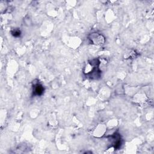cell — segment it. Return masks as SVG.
Segmentation results:
<instances>
[{
	"instance_id": "1",
	"label": "cell",
	"mask_w": 154,
	"mask_h": 154,
	"mask_svg": "<svg viewBox=\"0 0 154 154\" xmlns=\"http://www.w3.org/2000/svg\"><path fill=\"white\" fill-rule=\"evenodd\" d=\"M111 139L114 140L113 141V145L114 149H119L121 146V139L120 134L118 133H114V134H113L111 137Z\"/></svg>"
},
{
	"instance_id": "2",
	"label": "cell",
	"mask_w": 154,
	"mask_h": 154,
	"mask_svg": "<svg viewBox=\"0 0 154 154\" xmlns=\"http://www.w3.org/2000/svg\"><path fill=\"white\" fill-rule=\"evenodd\" d=\"M44 92V88L41 84L37 83L33 86V94L34 95L40 96L43 94Z\"/></svg>"
},
{
	"instance_id": "3",
	"label": "cell",
	"mask_w": 154,
	"mask_h": 154,
	"mask_svg": "<svg viewBox=\"0 0 154 154\" xmlns=\"http://www.w3.org/2000/svg\"><path fill=\"white\" fill-rule=\"evenodd\" d=\"M21 34V32L19 29H14L12 31V34L14 37H16L20 36Z\"/></svg>"
}]
</instances>
